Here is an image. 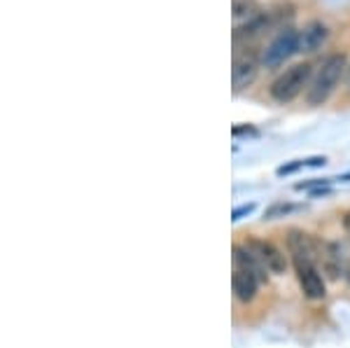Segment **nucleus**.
Returning <instances> with one entry per match:
<instances>
[{
  "instance_id": "f257e3e1",
  "label": "nucleus",
  "mask_w": 350,
  "mask_h": 348,
  "mask_svg": "<svg viewBox=\"0 0 350 348\" xmlns=\"http://www.w3.org/2000/svg\"><path fill=\"white\" fill-rule=\"evenodd\" d=\"M348 56L338 52L329 54L320 64V68L313 72V80H310L306 89V103L310 108H320V105H325L332 98V94L336 92L341 80L348 75Z\"/></svg>"
},
{
  "instance_id": "f03ea898",
  "label": "nucleus",
  "mask_w": 350,
  "mask_h": 348,
  "mask_svg": "<svg viewBox=\"0 0 350 348\" xmlns=\"http://www.w3.org/2000/svg\"><path fill=\"white\" fill-rule=\"evenodd\" d=\"M310 80H313V66H310L308 61L295 64V66H290V68H285L273 82H271L269 94L275 103L287 105L301 96L304 89H308Z\"/></svg>"
},
{
  "instance_id": "7ed1b4c3",
  "label": "nucleus",
  "mask_w": 350,
  "mask_h": 348,
  "mask_svg": "<svg viewBox=\"0 0 350 348\" xmlns=\"http://www.w3.org/2000/svg\"><path fill=\"white\" fill-rule=\"evenodd\" d=\"M295 54H299V31L292 26H285L280 28L278 36L267 44V49L259 56H262L264 68H278Z\"/></svg>"
},
{
  "instance_id": "20e7f679",
  "label": "nucleus",
  "mask_w": 350,
  "mask_h": 348,
  "mask_svg": "<svg viewBox=\"0 0 350 348\" xmlns=\"http://www.w3.org/2000/svg\"><path fill=\"white\" fill-rule=\"evenodd\" d=\"M295 271H297V280L301 285V293L308 297V299L318 302L327 297V285L325 278L320 273V269L308 260H295Z\"/></svg>"
},
{
  "instance_id": "39448f33",
  "label": "nucleus",
  "mask_w": 350,
  "mask_h": 348,
  "mask_svg": "<svg viewBox=\"0 0 350 348\" xmlns=\"http://www.w3.org/2000/svg\"><path fill=\"white\" fill-rule=\"evenodd\" d=\"M262 68V56L255 52H243L234 56V68H231V84L234 92L239 94L243 89L252 87V82L257 80V72Z\"/></svg>"
},
{
  "instance_id": "423d86ee",
  "label": "nucleus",
  "mask_w": 350,
  "mask_h": 348,
  "mask_svg": "<svg viewBox=\"0 0 350 348\" xmlns=\"http://www.w3.org/2000/svg\"><path fill=\"white\" fill-rule=\"evenodd\" d=\"M245 245L259 257V262H262V265L267 267V271L275 273V276L285 273V269H287V255L278 248V245H273L271 241H262V239H250Z\"/></svg>"
},
{
  "instance_id": "0eeeda50",
  "label": "nucleus",
  "mask_w": 350,
  "mask_h": 348,
  "mask_svg": "<svg viewBox=\"0 0 350 348\" xmlns=\"http://www.w3.org/2000/svg\"><path fill=\"white\" fill-rule=\"evenodd\" d=\"M327 40H329V26L323 21H308L299 31V54L318 52Z\"/></svg>"
},
{
  "instance_id": "6e6552de",
  "label": "nucleus",
  "mask_w": 350,
  "mask_h": 348,
  "mask_svg": "<svg viewBox=\"0 0 350 348\" xmlns=\"http://www.w3.org/2000/svg\"><path fill=\"white\" fill-rule=\"evenodd\" d=\"M234 267L243 269V271H247V273H252L259 283H267V280H269L267 267L259 262V257L250 248H247V245H234Z\"/></svg>"
},
{
  "instance_id": "1a4fd4ad",
  "label": "nucleus",
  "mask_w": 350,
  "mask_h": 348,
  "mask_svg": "<svg viewBox=\"0 0 350 348\" xmlns=\"http://www.w3.org/2000/svg\"><path fill=\"white\" fill-rule=\"evenodd\" d=\"M257 288H259V280L252 276V273L234 267V273H231V290H234V297L241 304H250L257 297Z\"/></svg>"
},
{
  "instance_id": "9d476101",
  "label": "nucleus",
  "mask_w": 350,
  "mask_h": 348,
  "mask_svg": "<svg viewBox=\"0 0 350 348\" xmlns=\"http://www.w3.org/2000/svg\"><path fill=\"white\" fill-rule=\"evenodd\" d=\"M271 26V12H259L257 16H252L250 21L241 26H234V42H250L255 40L257 36H262L264 31Z\"/></svg>"
},
{
  "instance_id": "9b49d317",
  "label": "nucleus",
  "mask_w": 350,
  "mask_h": 348,
  "mask_svg": "<svg viewBox=\"0 0 350 348\" xmlns=\"http://www.w3.org/2000/svg\"><path fill=\"white\" fill-rule=\"evenodd\" d=\"M259 12H264V10L257 0H234V3H231V16H234L236 26L250 21L252 16H257Z\"/></svg>"
},
{
  "instance_id": "f8f14e48",
  "label": "nucleus",
  "mask_w": 350,
  "mask_h": 348,
  "mask_svg": "<svg viewBox=\"0 0 350 348\" xmlns=\"http://www.w3.org/2000/svg\"><path fill=\"white\" fill-rule=\"evenodd\" d=\"M295 211V206L287 204V201H275V204H271L267 211H264V220H278V217H285L287 213Z\"/></svg>"
},
{
  "instance_id": "ddd939ff",
  "label": "nucleus",
  "mask_w": 350,
  "mask_h": 348,
  "mask_svg": "<svg viewBox=\"0 0 350 348\" xmlns=\"http://www.w3.org/2000/svg\"><path fill=\"white\" fill-rule=\"evenodd\" d=\"M306 166V159H295V161H290V164H283V166H278L275 168V176H292V173H297L299 168H304Z\"/></svg>"
},
{
  "instance_id": "4468645a",
  "label": "nucleus",
  "mask_w": 350,
  "mask_h": 348,
  "mask_svg": "<svg viewBox=\"0 0 350 348\" xmlns=\"http://www.w3.org/2000/svg\"><path fill=\"white\" fill-rule=\"evenodd\" d=\"M252 211H255V204H243V206H239V209L231 211V220L239 222V220H243L245 215H250Z\"/></svg>"
},
{
  "instance_id": "2eb2a0df",
  "label": "nucleus",
  "mask_w": 350,
  "mask_h": 348,
  "mask_svg": "<svg viewBox=\"0 0 350 348\" xmlns=\"http://www.w3.org/2000/svg\"><path fill=\"white\" fill-rule=\"evenodd\" d=\"M231 133L234 136H243V133H250V136H257V129L252 126V124H236V126H231Z\"/></svg>"
},
{
  "instance_id": "dca6fc26",
  "label": "nucleus",
  "mask_w": 350,
  "mask_h": 348,
  "mask_svg": "<svg viewBox=\"0 0 350 348\" xmlns=\"http://www.w3.org/2000/svg\"><path fill=\"white\" fill-rule=\"evenodd\" d=\"M327 164V157H308L306 166H325Z\"/></svg>"
},
{
  "instance_id": "f3484780",
  "label": "nucleus",
  "mask_w": 350,
  "mask_h": 348,
  "mask_svg": "<svg viewBox=\"0 0 350 348\" xmlns=\"http://www.w3.org/2000/svg\"><path fill=\"white\" fill-rule=\"evenodd\" d=\"M343 227H346V232H348V237H350V211L343 213Z\"/></svg>"
},
{
  "instance_id": "a211bd4d",
  "label": "nucleus",
  "mask_w": 350,
  "mask_h": 348,
  "mask_svg": "<svg viewBox=\"0 0 350 348\" xmlns=\"http://www.w3.org/2000/svg\"><path fill=\"white\" fill-rule=\"evenodd\" d=\"M346 84H348V92H350V66H348V75H346Z\"/></svg>"
}]
</instances>
